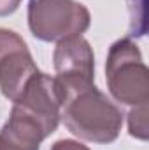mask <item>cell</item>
Segmentation results:
<instances>
[{
  "label": "cell",
  "mask_w": 149,
  "mask_h": 150,
  "mask_svg": "<svg viewBox=\"0 0 149 150\" xmlns=\"http://www.w3.org/2000/svg\"><path fill=\"white\" fill-rule=\"evenodd\" d=\"M128 131L137 140H148V103L133 107L128 113Z\"/></svg>",
  "instance_id": "cell-8"
},
{
  "label": "cell",
  "mask_w": 149,
  "mask_h": 150,
  "mask_svg": "<svg viewBox=\"0 0 149 150\" xmlns=\"http://www.w3.org/2000/svg\"><path fill=\"white\" fill-rule=\"evenodd\" d=\"M91 25V14L77 0H30L28 28L42 42H60L82 35Z\"/></svg>",
  "instance_id": "cell-3"
},
{
  "label": "cell",
  "mask_w": 149,
  "mask_h": 150,
  "mask_svg": "<svg viewBox=\"0 0 149 150\" xmlns=\"http://www.w3.org/2000/svg\"><path fill=\"white\" fill-rule=\"evenodd\" d=\"M14 105L32 113L44 124L49 134H53L60 124V94L54 84V77L39 72L19 94Z\"/></svg>",
  "instance_id": "cell-5"
},
{
  "label": "cell",
  "mask_w": 149,
  "mask_h": 150,
  "mask_svg": "<svg viewBox=\"0 0 149 150\" xmlns=\"http://www.w3.org/2000/svg\"><path fill=\"white\" fill-rule=\"evenodd\" d=\"M60 94V120L79 140L91 143H112L123 126L119 107L102 93L95 82L60 80L54 77Z\"/></svg>",
  "instance_id": "cell-1"
},
{
  "label": "cell",
  "mask_w": 149,
  "mask_h": 150,
  "mask_svg": "<svg viewBox=\"0 0 149 150\" xmlns=\"http://www.w3.org/2000/svg\"><path fill=\"white\" fill-rule=\"evenodd\" d=\"M30 49L21 35L12 30L0 28V91L16 101L28 82L39 74Z\"/></svg>",
  "instance_id": "cell-4"
},
{
  "label": "cell",
  "mask_w": 149,
  "mask_h": 150,
  "mask_svg": "<svg viewBox=\"0 0 149 150\" xmlns=\"http://www.w3.org/2000/svg\"><path fill=\"white\" fill-rule=\"evenodd\" d=\"M51 150H91L88 149L86 145H82L81 142H75V140H58L53 143Z\"/></svg>",
  "instance_id": "cell-9"
},
{
  "label": "cell",
  "mask_w": 149,
  "mask_h": 150,
  "mask_svg": "<svg viewBox=\"0 0 149 150\" xmlns=\"http://www.w3.org/2000/svg\"><path fill=\"white\" fill-rule=\"evenodd\" d=\"M53 65L60 80L95 82V54L90 42L81 35L56 42Z\"/></svg>",
  "instance_id": "cell-6"
},
{
  "label": "cell",
  "mask_w": 149,
  "mask_h": 150,
  "mask_svg": "<svg viewBox=\"0 0 149 150\" xmlns=\"http://www.w3.org/2000/svg\"><path fill=\"white\" fill-rule=\"evenodd\" d=\"M47 136V129L37 117L12 103L9 119L0 129V150H40Z\"/></svg>",
  "instance_id": "cell-7"
},
{
  "label": "cell",
  "mask_w": 149,
  "mask_h": 150,
  "mask_svg": "<svg viewBox=\"0 0 149 150\" xmlns=\"http://www.w3.org/2000/svg\"><path fill=\"white\" fill-rule=\"evenodd\" d=\"M105 80L117 103L139 107L149 101V70L139 45L132 38H119L109 47Z\"/></svg>",
  "instance_id": "cell-2"
},
{
  "label": "cell",
  "mask_w": 149,
  "mask_h": 150,
  "mask_svg": "<svg viewBox=\"0 0 149 150\" xmlns=\"http://www.w3.org/2000/svg\"><path fill=\"white\" fill-rule=\"evenodd\" d=\"M19 4H21V0H0V18L11 16L12 12H16Z\"/></svg>",
  "instance_id": "cell-10"
}]
</instances>
